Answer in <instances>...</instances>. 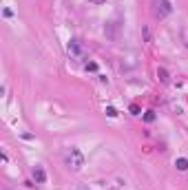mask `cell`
Returning <instances> with one entry per match:
<instances>
[{
    "mask_svg": "<svg viewBox=\"0 0 188 190\" xmlns=\"http://www.w3.org/2000/svg\"><path fill=\"white\" fill-rule=\"evenodd\" d=\"M104 35L109 38L111 42H117V40H120V22H115V20L106 22V27H104Z\"/></svg>",
    "mask_w": 188,
    "mask_h": 190,
    "instance_id": "3957f363",
    "label": "cell"
},
{
    "mask_svg": "<svg viewBox=\"0 0 188 190\" xmlns=\"http://www.w3.org/2000/svg\"><path fill=\"white\" fill-rule=\"evenodd\" d=\"M184 42H186V46H188V29L184 31Z\"/></svg>",
    "mask_w": 188,
    "mask_h": 190,
    "instance_id": "4fadbf2b",
    "label": "cell"
},
{
    "mask_svg": "<svg viewBox=\"0 0 188 190\" xmlns=\"http://www.w3.org/2000/svg\"><path fill=\"white\" fill-rule=\"evenodd\" d=\"M150 7H153L155 18H166L173 13V5L168 0H150Z\"/></svg>",
    "mask_w": 188,
    "mask_h": 190,
    "instance_id": "7a4b0ae2",
    "label": "cell"
},
{
    "mask_svg": "<svg viewBox=\"0 0 188 190\" xmlns=\"http://www.w3.org/2000/svg\"><path fill=\"white\" fill-rule=\"evenodd\" d=\"M175 166H177V170H188V159L186 157H179V159H175Z\"/></svg>",
    "mask_w": 188,
    "mask_h": 190,
    "instance_id": "8992f818",
    "label": "cell"
},
{
    "mask_svg": "<svg viewBox=\"0 0 188 190\" xmlns=\"http://www.w3.org/2000/svg\"><path fill=\"white\" fill-rule=\"evenodd\" d=\"M84 69H87L89 73H98V64L95 62H87V64H84Z\"/></svg>",
    "mask_w": 188,
    "mask_h": 190,
    "instance_id": "ba28073f",
    "label": "cell"
},
{
    "mask_svg": "<svg viewBox=\"0 0 188 190\" xmlns=\"http://www.w3.org/2000/svg\"><path fill=\"white\" fill-rule=\"evenodd\" d=\"M157 78H159V82H164V84L171 82V78H168V71H166V69H157Z\"/></svg>",
    "mask_w": 188,
    "mask_h": 190,
    "instance_id": "52a82bcc",
    "label": "cell"
},
{
    "mask_svg": "<svg viewBox=\"0 0 188 190\" xmlns=\"http://www.w3.org/2000/svg\"><path fill=\"white\" fill-rule=\"evenodd\" d=\"M64 164H67V168L73 170V173L82 170V166H84V155L80 153V148H75V146L64 148Z\"/></svg>",
    "mask_w": 188,
    "mask_h": 190,
    "instance_id": "6da1fadb",
    "label": "cell"
},
{
    "mask_svg": "<svg viewBox=\"0 0 188 190\" xmlns=\"http://www.w3.org/2000/svg\"><path fill=\"white\" fill-rule=\"evenodd\" d=\"M106 115H109V117H117V111H115V106H106Z\"/></svg>",
    "mask_w": 188,
    "mask_h": 190,
    "instance_id": "8fae6325",
    "label": "cell"
},
{
    "mask_svg": "<svg viewBox=\"0 0 188 190\" xmlns=\"http://www.w3.org/2000/svg\"><path fill=\"white\" fill-rule=\"evenodd\" d=\"M144 122H148V124H150V122H155V113L153 111H146L144 113Z\"/></svg>",
    "mask_w": 188,
    "mask_h": 190,
    "instance_id": "9c48e42d",
    "label": "cell"
},
{
    "mask_svg": "<svg viewBox=\"0 0 188 190\" xmlns=\"http://www.w3.org/2000/svg\"><path fill=\"white\" fill-rule=\"evenodd\" d=\"M67 51H69V55L71 58H84V49H82V44L78 42V40H69V44H67Z\"/></svg>",
    "mask_w": 188,
    "mask_h": 190,
    "instance_id": "277c9868",
    "label": "cell"
},
{
    "mask_svg": "<svg viewBox=\"0 0 188 190\" xmlns=\"http://www.w3.org/2000/svg\"><path fill=\"white\" fill-rule=\"evenodd\" d=\"M128 111L133 113V115H142V108H139L137 104H131V106H128Z\"/></svg>",
    "mask_w": 188,
    "mask_h": 190,
    "instance_id": "30bf717a",
    "label": "cell"
},
{
    "mask_svg": "<svg viewBox=\"0 0 188 190\" xmlns=\"http://www.w3.org/2000/svg\"><path fill=\"white\" fill-rule=\"evenodd\" d=\"M31 175H33V179H35V184H44V181H46V173H44V168H42L40 164H35V166L31 168Z\"/></svg>",
    "mask_w": 188,
    "mask_h": 190,
    "instance_id": "5b68a950",
    "label": "cell"
},
{
    "mask_svg": "<svg viewBox=\"0 0 188 190\" xmlns=\"http://www.w3.org/2000/svg\"><path fill=\"white\" fill-rule=\"evenodd\" d=\"M89 2H93V5H104L106 0H89Z\"/></svg>",
    "mask_w": 188,
    "mask_h": 190,
    "instance_id": "7c38bea8",
    "label": "cell"
},
{
    "mask_svg": "<svg viewBox=\"0 0 188 190\" xmlns=\"http://www.w3.org/2000/svg\"><path fill=\"white\" fill-rule=\"evenodd\" d=\"M75 190H89L87 186H78V188H75Z\"/></svg>",
    "mask_w": 188,
    "mask_h": 190,
    "instance_id": "5bb4252c",
    "label": "cell"
}]
</instances>
